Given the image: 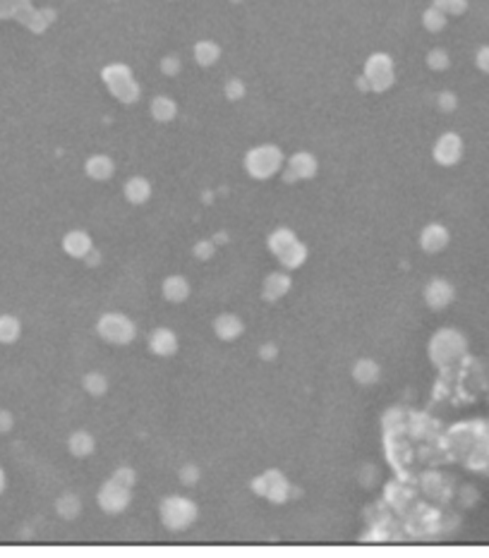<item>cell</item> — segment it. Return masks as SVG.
<instances>
[{
    "label": "cell",
    "mask_w": 489,
    "mask_h": 558,
    "mask_svg": "<svg viewBox=\"0 0 489 558\" xmlns=\"http://www.w3.org/2000/svg\"><path fill=\"white\" fill-rule=\"evenodd\" d=\"M84 391L89 396H104L108 391V379L101 372H89L84 376Z\"/></svg>",
    "instance_id": "484cf974"
},
{
    "label": "cell",
    "mask_w": 489,
    "mask_h": 558,
    "mask_svg": "<svg viewBox=\"0 0 489 558\" xmlns=\"http://www.w3.org/2000/svg\"><path fill=\"white\" fill-rule=\"evenodd\" d=\"M449 242V233L442 226H427L420 235V245L425 252H439Z\"/></svg>",
    "instance_id": "4fadbf2b"
},
{
    "label": "cell",
    "mask_w": 489,
    "mask_h": 558,
    "mask_svg": "<svg viewBox=\"0 0 489 558\" xmlns=\"http://www.w3.org/2000/svg\"><path fill=\"white\" fill-rule=\"evenodd\" d=\"M276 353H279V350H276V345H271V343L259 348V357H262V360H274Z\"/></svg>",
    "instance_id": "d590c367"
},
{
    "label": "cell",
    "mask_w": 489,
    "mask_h": 558,
    "mask_svg": "<svg viewBox=\"0 0 489 558\" xmlns=\"http://www.w3.org/2000/svg\"><path fill=\"white\" fill-rule=\"evenodd\" d=\"M422 22H425V27L430 29V32H439V29H444V24H446V12L432 5V8L422 15Z\"/></svg>",
    "instance_id": "4316f807"
},
{
    "label": "cell",
    "mask_w": 489,
    "mask_h": 558,
    "mask_svg": "<svg viewBox=\"0 0 489 558\" xmlns=\"http://www.w3.org/2000/svg\"><path fill=\"white\" fill-rule=\"evenodd\" d=\"M161 520L168 530H185L197 520V506L183 496H171L161 503Z\"/></svg>",
    "instance_id": "277c9868"
},
{
    "label": "cell",
    "mask_w": 489,
    "mask_h": 558,
    "mask_svg": "<svg viewBox=\"0 0 489 558\" xmlns=\"http://www.w3.org/2000/svg\"><path fill=\"white\" fill-rule=\"evenodd\" d=\"M221 58V46L216 41H199L195 46V60L202 68H211Z\"/></svg>",
    "instance_id": "44dd1931"
},
{
    "label": "cell",
    "mask_w": 489,
    "mask_h": 558,
    "mask_svg": "<svg viewBox=\"0 0 489 558\" xmlns=\"http://www.w3.org/2000/svg\"><path fill=\"white\" fill-rule=\"evenodd\" d=\"M3 491H5V472L0 470V494H3Z\"/></svg>",
    "instance_id": "f35d334b"
},
{
    "label": "cell",
    "mask_w": 489,
    "mask_h": 558,
    "mask_svg": "<svg viewBox=\"0 0 489 558\" xmlns=\"http://www.w3.org/2000/svg\"><path fill=\"white\" fill-rule=\"evenodd\" d=\"M315 173H317V159L312 154H307V151H298V154H293L291 161H288V171H286L288 183L315 178Z\"/></svg>",
    "instance_id": "52a82bcc"
},
{
    "label": "cell",
    "mask_w": 489,
    "mask_h": 558,
    "mask_svg": "<svg viewBox=\"0 0 489 558\" xmlns=\"http://www.w3.org/2000/svg\"><path fill=\"white\" fill-rule=\"evenodd\" d=\"M279 259L288 266V269H298V266L307 259V247L298 240L295 245L288 247V250L283 252V254H279Z\"/></svg>",
    "instance_id": "d4e9b609"
},
{
    "label": "cell",
    "mask_w": 489,
    "mask_h": 558,
    "mask_svg": "<svg viewBox=\"0 0 489 558\" xmlns=\"http://www.w3.org/2000/svg\"><path fill=\"white\" fill-rule=\"evenodd\" d=\"M427 65H430L432 70H446L449 68V56H446L444 51H430V56H427Z\"/></svg>",
    "instance_id": "f546056e"
},
{
    "label": "cell",
    "mask_w": 489,
    "mask_h": 558,
    "mask_svg": "<svg viewBox=\"0 0 489 558\" xmlns=\"http://www.w3.org/2000/svg\"><path fill=\"white\" fill-rule=\"evenodd\" d=\"M283 166V154L279 147L274 144H264V147H255L252 151H247L245 156V168L252 178L257 180H267L271 178L279 168Z\"/></svg>",
    "instance_id": "6da1fadb"
},
{
    "label": "cell",
    "mask_w": 489,
    "mask_h": 558,
    "mask_svg": "<svg viewBox=\"0 0 489 558\" xmlns=\"http://www.w3.org/2000/svg\"><path fill=\"white\" fill-rule=\"evenodd\" d=\"M180 68H183V65H180V58L178 56H166V58L161 60V72H163V75H168V77L178 75Z\"/></svg>",
    "instance_id": "1f68e13d"
},
{
    "label": "cell",
    "mask_w": 489,
    "mask_h": 558,
    "mask_svg": "<svg viewBox=\"0 0 489 558\" xmlns=\"http://www.w3.org/2000/svg\"><path fill=\"white\" fill-rule=\"evenodd\" d=\"M113 479L120 484H125V487H130L132 489V484H135V472L130 470V467H120V470H116V475H113Z\"/></svg>",
    "instance_id": "d6a6232c"
},
{
    "label": "cell",
    "mask_w": 489,
    "mask_h": 558,
    "mask_svg": "<svg viewBox=\"0 0 489 558\" xmlns=\"http://www.w3.org/2000/svg\"><path fill=\"white\" fill-rule=\"evenodd\" d=\"M298 242V238H295V233L293 230H288V228H279L276 233H271V238H269V247H271V252L279 257V254H283L288 250L291 245H295Z\"/></svg>",
    "instance_id": "603a6c76"
},
{
    "label": "cell",
    "mask_w": 489,
    "mask_h": 558,
    "mask_svg": "<svg viewBox=\"0 0 489 558\" xmlns=\"http://www.w3.org/2000/svg\"><path fill=\"white\" fill-rule=\"evenodd\" d=\"M180 482L185 484V487H195L199 482V467L197 465H185L183 470H180Z\"/></svg>",
    "instance_id": "4dcf8cb0"
},
{
    "label": "cell",
    "mask_w": 489,
    "mask_h": 558,
    "mask_svg": "<svg viewBox=\"0 0 489 558\" xmlns=\"http://www.w3.org/2000/svg\"><path fill=\"white\" fill-rule=\"evenodd\" d=\"M84 171H87L89 178H94V180H108L113 173H116V166H113V161L108 159V156L96 154V156H92V159H87V163H84Z\"/></svg>",
    "instance_id": "5bb4252c"
},
{
    "label": "cell",
    "mask_w": 489,
    "mask_h": 558,
    "mask_svg": "<svg viewBox=\"0 0 489 558\" xmlns=\"http://www.w3.org/2000/svg\"><path fill=\"white\" fill-rule=\"evenodd\" d=\"M243 331H245V324L235 317V314H221V317H216L214 321V333L221 341H235V338H240Z\"/></svg>",
    "instance_id": "8fae6325"
},
{
    "label": "cell",
    "mask_w": 489,
    "mask_h": 558,
    "mask_svg": "<svg viewBox=\"0 0 489 558\" xmlns=\"http://www.w3.org/2000/svg\"><path fill=\"white\" fill-rule=\"evenodd\" d=\"M365 80L374 92H384L394 84V60L386 53H374L365 65Z\"/></svg>",
    "instance_id": "5b68a950"
},
{
    "label": "cell",
    "mask_w": 489,
    "mask_h": 558,
    "mask_svg": "<svg viewBox=\"0 0 489 558\" xmlns=\"http://www.w3.org/2000/svg\"><path fill=\"white\" fill-rule=\"evenodd\" d=\"M56 511L60 518H65V520H72V518H77L82 511V501H80V496H75V494H65V496H60L58 503H56Z\"/></svg>",
    "instance_id": "cb8c5ba5"
},
{
    "label": "cell",
    "mask_w": 489,
    "mask_h": 558,
    "mask_svg": "<svg viewBox=\"0 0 489 558\" xmlns=\"http://www.w3.org/2000/svg\"><path fill=\"white\" fill-rule=\"evenodd\" d=\"M451 297H454V290H451V285L446 281H432L430 285L425 288V300L427 305L434 307V309H442L451 302Z\"/></svg>",
    "instance_id": "7c38bea8"
},
{
    "label": "cell",
    "mask_w": 489,
    "mask_h": 558,
    "mask_svg": "<svg viewBox=\"0 0 489 558\" xmlns=\"http://www.w3.org/2000/svg\"><path fill=\"white\" fill-rule=\"evenodd\" d=\"M163 297L168 302H185L190 297V283L183 276H168L163 281Z\"/></svg>",
    "instance_id": "9a60e30c"
},
{
    "label": "cell",
    "mask_w": 489,
    "mask_h": 558,
    "mask_svg": "<svg viewBox=\"0 0 489 558\" xmlns=\"http://www.w3.org/2000/svg\"><path fill=\"white\" fill-rule=\"evenodd\" d=\"M214 242H228V233H219Z\"/></svg>",
    "instance_id": "74e56055"
},
{
    "label": "cell",
    "mask_w": 489,
    "mask_h": 558,
    "mask_svg": "<svg viewBox=\"0 0 489 558\" xmlns=\"http://www.w3.org/2000/svg\"><path fill=\"white\" fill-rule=\"evenodd\" d=\"M434 159H437L442 166H451V163H456L461 159V139L456 135H444L442 139L437 142V147H434Z\"/></svg>",
    "instance_id": "ba28073f"
},
{
    "label": "cell",
    "mask_w": 489,
    "mask_h": 558,
    "mask_svg": "<svg viewBox=\"0 0 489 558\" xmlns=\"http://www.w3.org/2000/svg\"><path fill=\"white\" fill-rule=\"evenodd\" d=\"M22 333V324L12 314H0V343H15Z\"/></svg>",
    "instance_id": "7402d4cb"
},
{
    "label": "cell",
    "mask_w": 489,
    "mask_h": 558,
    "mask_svg": "<svg viewBox=\"0 0 489 558\" xmlns=\"http://www.w3.org/2000/svg\"><path fill=\"white\" fill-rule=\"evenodd\" d=\"M96 331L104 341L113 343V345H125L130 341H135L137 336V326L135 321H130L125 314L120 312H108L99 319L96 324Z\"/></svg>",
    "instance_id": "3957f363"
},
{
    "label": "cell",
    "mask_w": 489,
    "mask_h": 558,
    "mask_svg": "<svg viewBox=\"0 0 489 558\" xmlns=\"http://www.w3.org/2000/svg\"><path fill=\"white\" fill-rule=\"evenodd\" d=\"M152 115L159 123H171L175 115H178V106H175L171 96H156L152 101Z\"/></svg>",
    "instance_id": "ffe728a7"
},
{
    "label": "cell",
    "mask_w": 489,
    "mask_h": 558,
    "mask_svg": "<svg viewBox=\"0 0 489 558\" xmlns=\"http://www.w3.org/2000/svg\"><path fill=\"white\" fill-rule=\"evenodd\" d=\"M15 424V417H12L10 410H0V434H8Z\"/></svg>",
    "instance_id": "836d02e7"
},
{
    "label": "cell",
    "mask_w": 489,
    "mask_h": 558,
    "mask_svg": "<svg viewBox=\"0 0 489 558\" xmlns=\"http://www.w3.org/2000/svg\"><path fill=\"white\" fill-rule=\"evenodd\" d=\"M231 3H240V0H231Z\"/></svg>",
    "instance_id": "ab89813d"
},
{
    "label": "cell",
    "mask_w": 489,
    "mask_h": 558,
    "mask_svg": "<svg viewBox=\"0 0 489 558\" xmlns=\"http://www.w3.org/2000/svg\"><path fill=\"white\" fill-rule=\"evenodd\" d=\"M68 446H70V453H72V456H77V458H87V456H92V453H94L96 441H94V436H92V434H87V432H75V434L70 436Z\"/></svg>",
    "instance_id": "d6986e66"
},
{
    "label": "cell",
    "mask_w": 489,
    "mask_h": 558,
    "mask_svg": "<svg viewBox=\"0 0 489 558\" xmlns=\"http://www.w3.org/2000/svg\"><path fill=\"white\" fill-rule=\"evenodd\" d=\"M192 252H195V257L199 259V262H207V259L214 257V252H216V242H214V240H199Z\"/></svg>",
    "instance_id": "83f0119b"
},
{
    "label": "cell",
    "mask_w": 489,
    "mask_h": 558,
    "mask_svg": "<svg viewBox=\"0 0 489 558\" xmlns=\"http://www.w3.org/2000/svg\"><path fill=\"white\" fill-rule=\"evenodd\" d=\"M101 77H104L106 87L111 89V94L116 96L118 101L135 103L140 99V84L135 82L132 72L125 68V65H120V63L108 65V68H104V72H101Z\"/></svg>",
    "instance_id": "7a4b0ae2"
},
{
    "label": "cell",
    "mask_w": 489,
    "mask_h": 558,
    "mask_svg": "<svg viewBox=\"0 0 489 558\" xmlns=\"http://www.w3.org/2000/svg\"><path fill=\"white\" fill-rule=\"evenodd\" d=\"M439 108H442V111H454V108H456V96L449 94V92H444L442 96H439Z\"/></svg>",
    "instance_id": "e575fe53"
},
{
    "label": "cell",
    "mask_w": 489,
    "mask_h": 558,
    "mask_svg": "<svg viewBox=\"0 0 489 558\" xmlns=\"http://www.w3.org/2000/svg\"><path fill=\"white\" fill-rule=\"evenodd\" d=\"M478 63H480V68H482V70H489V48H485V51L480 53V56H478Z\"/></svg>",
    "instance_id": "8d00e7d4"
},
{
    "label": "cell",
    "mask_w": 489,
    "mask_h": 558,
    "mask_svg": "<svg viewBox=\"0 0 489 558\" xmlns=\"http://www.w3.org/2000/svg\"><path fill=\"white\" fill-rule=\"evenodd\" d=\"M291 290V276L288 274H271L267 276V281H264V288H262V293L267 300H279V297H283Z\"/></svg>",
    "instance_id": "2e32d148"
},
{
    "label": "cell",
    "mask_w": 489,
    "mask_h": 558,
    "mask_svg": "<svg viewBox=\"0 0 489 558\" xmlns=\"http://www.w3.org/2000/svg\"><path fill=\"white\" fill-rule=\"evenodd\" d=\"M149 197H152V185H149V180L137 175V178H130L128 183H125V199H128L130 204H144Z\"/></svg>",
    "instance_id": "e0dca14e"
},
{
    "label": "cell",
    "mask_w": 489,
    "mask_h": 558,
    "mask_svg": "<svg viewBox=\"0 0 489 558\" xmlns=\"http://www.w3.org/2000/svg\"><path fill=\"white\" fill-rule=\"evenodd\" d=\"M379 376H382V369H379V365L374 360H360V362H355L353 379L358 381V384L370 386V384H374V381H379Z\"/></svg>",
    "instance_id": "ac0fdd59"
},
{
    "label": "cell",
    "mask_w": 489,
    "mask_h": 558,
    "mask_svg": "<svg viewBox=\"0 0 489 558\" xmlns=\"http://www.w3.org/2000/svg\"><path fill=\"white\" fill-rule=\"evenodd\" d=\"M223 92H226V96L231 101H238V99H243V96H245V84H243V80L233 77V80L226 82V89H223Z\"/></svg>",
    "instance_id": "f1b7e54d"
},
{
    "label": "cell",
    "mask_w": 489,
    "mask_h": 558,
    "mask_svg": "<svg viewBox=\"0 0 489 558\" xmlns=\"http://www.w3.org/2000/svg\"><path fill=\"white\" fill-rule=\"evenodd\" d=\"M130 503V487H125V484L116 482V479H108V482L101 487L99 491V506L104 508V513H123L125 508H128Z\"/></svg>",
    "instance_id": "8992f818"
},
{
    "label": "cell",
    "mask_w": 489,
    "mask_h": 558,
    "mask_svg": "<svg viewBox=\"0 0 489 558\" xmlns=\"http://www.w3.org/2000/svg\"><path fill=\"white\" fill-rule=\"evenodd\" d=\"M63 250L68 252L70 257L84 259L89 252L94 250V245H92V238H89L84 230H72V233H68L63 238Z\"/></svg>",
    "instance_id": "30bf717a"
},
{
    "label": "cell",
    "mask_w": 489,
    "mask_h": 558,
    "mask_svg": "<svg viewBox=\"0 0 489 558\" xmlns=\"http://www.w3.org/2000/svg\"><path fill=\"white\" fill-rule=\"evenodd\" d=\"M149 348L159 357H171L178 350V338H175V333L171 329H156L149 336Z\"/></svg>",
    "instance_id": "9c48e42d"
}]
</instances>
